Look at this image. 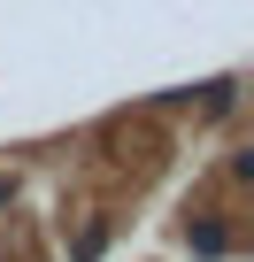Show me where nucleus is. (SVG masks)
Wrapping results in <instances>:
<instances>
[{"mask_svg":"<svg viewBox=\"0 0 254 262\" xmlns=\"http://www.w3.org/2000/svg\"><path fill=\"white\" fill-rule=\"evenodd\" d=\"M223 247H231V239H223V224H200V231H193V254H200V262H216Z\"/></svg>","mask_w":254,"mask_h":262,"instance_id":"f257e3e1","label":"nucleus"}]
</instances>
